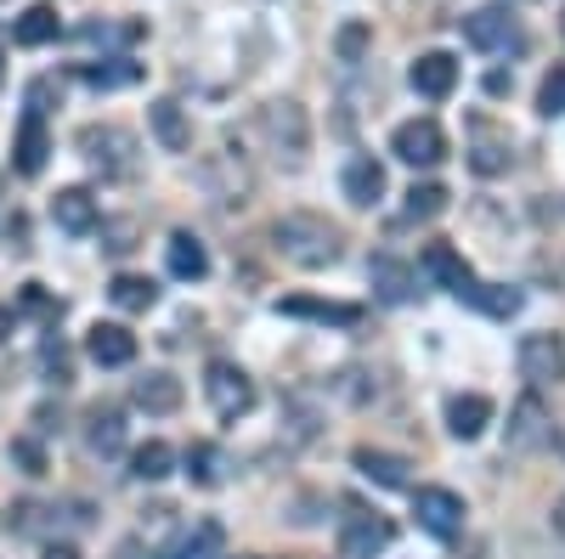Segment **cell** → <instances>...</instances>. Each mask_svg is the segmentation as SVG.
<instances>
[{
    "mask_svg": "<svg viewBox=\"0 0 565 559\" xmlns=\"http://www.w3.org/2000/svg\"><path fill=\"white\" fill-rule=\"evenodd\" d=\"M271 249L289 266H300V271H322V266H334L345 255V238H340V226L328 215L289 209V215L271 221Z\"/></svg>",
    "mask_w": 565,
    "mask_h": 559,
    "instance_id": "1",
    "label": "cell"
},
{
    "mask_svg": "<svg viewBox=\"0 0 565 559\" xmlns=\"http://www.w3.org/2000/svg\"><path fill=\"white\" fill-rule=\"evenodd\" d=\"M260 136H266V148H271V159H277L282 170H300L306 153H311V119H306V108L289 103V97L260 108Z\"/></svg>",
    "mask_w": 565,
    "mask_h": 559,
    "instance_id": "2",
    "label": "cell"
},
{
    "mask_svg": "<svg viewBox=\"0 0 565 559\" xmlns=\"http://www.w3.org/2000/svg\"><path fill=\"white\" fill-rule=\"evenodd\" d=\"M204 396H210L215 418H244L255 407V379L238 362H210L204 367Z\"/></svg>",
    "mask_w": 565,
    "mask_h": 559,
    "instance_id": "3",
    "label": "cell"
},
{
    "mask_svg": "<svg viewBox=\"0 0 565 559\" xmlns=\"http://www.w3.org/2000/svg\"><path fill=\"white\" fill-rule=\"evenodd\" d=\"M79 153H85V164L90 170H103V175H130L136 170V142H130V130H119V125H85L79 130Z\"/></svg>",
    "mask_w": 565,
    "mask_h": 559,
    "instance_id": "4",
    "label": "cell"
},
{
    "mask_svg": "<svg viewBox=\"0 0 565 559\" xmlns=\"http://www.w3.org/2000/svg\"><path fill=\"white\" fill-rule=\"evenodd\" d=\"M391 153H396L402 164H413V170H436V164L447 159V130H441L436 119H407V125H396V136H391Z\"/></svg>",
    "mask_w": 565,
    "mask_h": 559,
    "instance_id": "5",
    "label": "cell"
},
{
    "mask_svg": "<svg viewBox=\"0 0 565 559\" xmlns=\"http://www.w3.org/2000/svg\"><path fill=\"white\" fill-rule=\"evenodd\" d=\"M413 515L430 537H458L463 531V497L447 486H418L413 492Z\"/></svg>",
    "mask_w": 565,
    "mask_h": 559,
    "instance_id": "6",
    "label": "cell"
},
{
    "mask_svg": "<svg viewBox=\"0 0 565 559\" xmlns=\"http://www.w3.org/2000/svg\"><path fill=\"white\" fill-rule=\"evenodd\" d=\"M463 40L476 45V52H514L521 45V23H514L509 7H481L463 18Z\"/></svg>",
    "mask_w": 565,
    "mask_h": 559,
    "instance_id": "7",
    "label": "cell"
},
{
    "mask_svg": "<svg viewBox=\"0 0 565 559\" xmlns=\"http://www.w3.org/2000/svg\"><path fill=\"white\" fill-rule=\"evenodd\" d=\"M159 559H226V526L210 520V515L186 520V526L159 548Z\"/></svg>",
    "mask_w": 565,
    "mask_h": 559,
    "instance_id": "8",
    "label": "cell"
},
{
    "mask_svg": "<svg viewBox=\"0 0 565 559\" xmlns=\"http://www.w3.org/2000/svg\"><path fill=\"white\" fill-rule=\"evenodd\" d=\"M514 362H521V379H532V385H559L565 379V345H559V334H526L521 351H514Z\"/></svg>",
    "mask_w": 565,
    "mask_h": 559,
    "instance_id": "9",
    "label": "cell"
},
{
    "mask_svg": "<svg viewBox=\"0 0 565 559\" xmlns=\"http://www.w3.org/2000/svg\"><path fill=\"white\" fill-rule=\"evenodd\" d=\"M277 316H300V322H322V329H356L367 316L362 305H345V300H311V294H289L277 300Z\"/></svg>",
    "mask_w": 565,
    "mask_h": 559,
    "instance_id": "10",
    "label": "cell"
},
{
    "mask_svg": "<svg viewBox=\"0 0 565 559\" xmlns=\"http://www.w3.org/2000/svg\"><path fill=\"white\" fill-rule=\"evenodd\" d=\"M351 463H356V475H362V481H373V486H385V492H407V486H413V463H407L402 452H380V447H356V452H351Z\"/></svg>",
    "mask_w": 565,
    "mask_h": 559,
    "instance_id": "11",
    "label": "cell"
},
{
    "mask_svg": "<svg viewBox=\"0 0 565 559\" xmlns=\"http://www.w3.org/2000/svg\"><path fill=\"white\" fill-rule=\"evenodd\" d=\"M396 542V526L385 515H351L345 531H340V553L345 559H373V553H385Z\"/></svg>",
    "mask_w": 565,
    "mask_h": 559,
    "instance_id": "12",
    "label": "cell"
},
{
    "mask_svg": "<svg viewBox=\"0 0 565 559\" xmlns=\"http://www.w3.org/2000/svg\"><path fill=\"white\" fill-rule=\"evenodd\" d=\"M367 283H373V294H380L385 305H407L413 289H418V271H413L407 260H396V255H373Z\"/></svg>",
    "mask_w": 565,
    "mask_h": 559,
    "instance_id": "13",
    "label": "cell"
},
{
    "mask_svg": "<svg viewBox=\"0 0 565 559\" xmlns=\"http://www.w3.org/2000/svg\"><path fill=\"white\" fill-rule=\"evenodd\" d=\"M45 153H52L45 119H40V114H23V119H18V136H12V170H18V175H40V170H45Z\"/></svg>",
    "mask_w": 565,
    "mask_h": 559,
    "instance_id": "14",
    "label": "cell"
},
{
    "mask_svg": "<svg viewBox=\"0 0 565 559\" xmlns=\"http://www.w3.org/2000/svg\"><path fill=\"white\" fill-rule=\"evenodd\" d=\"M424 271L436 277V289H447V294H469V283H476V271H469V260L452 249V244H424Z\"/></svg>",
    "mask_w": 565,
    "mask_h": 559,
    "instance_id": "15",
    "label": "cell"
},
{
    "mask_svg": "<svg viewBox=\"0 0 565 559\" xmlns=\"http://www.w3.org/2000/svg\"><path fill=\"white\" fill-rule=\"evenodd\" d=\"M85 351L97 367H125V362H136V334L125 322H97V329L85 334Z\"/></svg>",
    "mask_w": 565,
    "mask_h": 559,
    "instance_id": "16",
    "label": "cell"
},
{
    "mask_svg": "<svg viewBox=\"0 0 565 559\" xmlns=\"http://www.w3.org/2000/svg\"><path fill=\"white\" fill-rule=\"evenodd\" d=\"M340 186H345V198H351L356 209H373V204L385 198V164H380V159H367V153H356V159L345 164Z\"/></svg>",
    "mask_w": 565,
    "mask_h": 559,
    "instance_id": "17",
    "label": "cell"
},
{
    "mask_svg": "<svg viewBox=\"0 0 565 559\" xmlns=\"http://www.w3.org/2000/svg\"><path fill=\"white\" fill-rule=\"evenodd\" d=\"M52 221L63 232H74V238H85V232H97L103 215H97V198L85 193V186H63V193L52 198Z\"/></svg>",
    "mask_w": 565,
    "mask_h": 559,
    "instance_id": "18",
    "label": "cell"
},
{
    "mask_svg": "<svg viewBox=\"0 0 565 559\" xmlns=\"http://www.w3.org/2000/svg\"><path fill=\"white\" fill-rule=\"evenodd\" d=\"M548 436H554V430H548V412H543V401H537V396L514 401V412H509V447H514V452H537Z\"/></svg>",
    "mask_w": 565,
    "mask_h": 559,
    "instance_id": "19",
    "label": "cell"
},
{
    "mask_svg": "<svg viewBox=\"0 0 565 559\" xmlns=\"http://www.w3.org/2000/svg\"><path fill=\"white\" fill-rule=\"evenodd\" d=\"M452 85H458V63H452L447 52H424V57L413 63V90H418V97L447 103Z\"/></svg>",
    "mask_w": 565,
    "mask_h": 559,
    "instance_id": "20",
    "label": "cell"
},
{
    "mask_svg": "<svg viewBox=\"0 0 565 559\" xmlns=\"http://www.w3.org/2000/svg\"><path fill=\"white\" fill-rule=\"evenodd\" d=\"M487 424H492V401H487V396L469 390V396H452V401H447V430H452L458 441H481Z\"/></svg>",
    "mask_w": 565,
    "mask_h": 559,
    "instance_id": "21",
    "label": "cell"
},
{
    "mask_svg": "<svg viewBox=\"0 0 565 559\" xmlns=\"http://www.w3.org/2000/svg\"><path fill=\"white\" fill-rule=\"evenodd\" d=\"M164 266H170V277H181V283H199V277L210 271V255H204V244L193 238V232H170Z\"/></svg>",
    "mask_w": 565,
    "mask_h": 559,
    "instance_id": "22",
    "label": "cell"
},
{
    "mask_svg": "<svg viewBox=\"0 0 565 559\" xmlns=\"http://www.w3.org/2000/svg\"><path fill=\"white\" fill-rule=\"evenodd\" d=\"M85 447L97 458H114L125 447V412L119 407H90L85 412Z\"/></svg>",
    "mask_w": 565,
    "mask_h": 559,
    "instance_id": "23",
    "label": "cell"
},
{
    "mask_svg": "<svg viewBox=\"0 0 565 559\" xmlns=\"http://www.w3.org/2000/svg\"><path fill=\"white\" fill-rule=\"evenodd\" d=\"M148 125H153V136H159V148L164 153H186L193 148V125H186V114H181V103H153L148 108Z\"/></svg>",
    "mask_w": 565,
    "mask_h": 559,
    "instance_id": "24",
    "label": "cell"
},
{
    "mask_svg": "<svg viewBox=\"0 0 565 559\" xmlns=\"http://www.w3.org/2000/svg\"><path fill=\"white\" fill-rule=\"evenodd\" d=\"M130 401L141 412H175L181 407V379L175 373H141V379L130 385Z\"/></svg>",
    "mask_w": 565,
    "mask_h": 559,
    "instance_id": "25",
    "label": "cell"
},
{
    "mask_svg": "<svg viewBox=\"0 0 565 559\" xmlns=\"http://www.w3.org/2000/svg\"><path fill=\"white\" fill-rule=\"evenodd\" d=\"M79 79H85L90 90H125V85H136V79H141V63H130V57L79 63Z\"/></svg>",
    "mask_w": 565,
    "mask_h": 559,
    "instance_id": "26",
    "label": "cell"
},
{
    "mask_svg": "<svg viewBox=\"0 0 565 559\" xmlns=\"http://www.w3.org/2000/svg\"><path fill=\"white\" fill-rule=\"evenodd\" d=\"M509 136H498L487 119H476V148H469V164H476L481 175H498V170H509Z\"/></svg>",
    "mask_w": 565,
    "mask_h": 559,
    "instance_id": "27",
    "label": "cell"
},
{
    "mask_svg": "<svg viewBox=\"0 0 565 559\" xmlns=\"http://www.w3.org/2000/svg\"><path fill=\"white\" fill-rule=\"evenodd\" d=\"M108 300L119 311H153L159 305V283H153V277H136V271H119L108 283Z\"/></svg>",
    "mask_w": 565,
    "mask_h": 559,
    "instance_id": "28",
    "label": "cell"
},
{
    "mask_svg": "<svg viewBox=\"0 0 565 559\" xmlns=\"http://www.w3.org/2000/svg\"><path fill=\"white\" fill-rule=\"evenodd\" d=\"M469 305H481L487 316H498V322H509L514 311L526 305V294L521 289H509V283H469V294H463Z\"/></svg>",
    "mask_w": 565,
    "mask_h": 559,
    "instance_id": "29",
    "label": "cell"
},
{
    "mask_svg": "<svg viewBox=\"0 0 565 559\" xmlns=\"http://www.w3.org/2000/svg\"><path fill=\"white\" fill-rule=\"evenodd\" d=\"M57 34H63L57 7H29V12L12 23V40H18V45H52Z\"/></svg>",
    "mask_w": 565,
    "mask_h": 559,
    "instance_id": "30",
    "label": "cell"
},
{
    "mask_svg": "<svg viewBox=\"0 0 565 559\" xmlns=\"http://www.w3.org/2000/svg\"><path fill=\"white\" fill-rule=\"evenodd\" d=\"M441 209H447V186L441 181H413L407 186V204H402L407 221H436Z\"/></svg>",
    "mask_w": 565,
    "mask_h": 559,
    "instance_id": "31",
    "label": "cell"
},
{
    "mask_svg": "<svg viewBox=\"0 0 565 559\" xmlns=\"http://www.w3.org/2000/svg\"><path fill=\"white\" fill-rule=\"evenodd\" d=\"M186 481H193V486H221V481H226L221 447H210V441H193V447H186Z\"/></svg>",
    "mask_w": 565,
    "mask_h": 559,
    "instance_id": "32",
    "label": "cell"
},
{
    "mask_svg": "<svg viewBox=\"0 0 565 559\" xmlns=\"http://www.w3.org/2000/svg\"><path fill=\"white\" fill-rule=\"evenodd\" d=\"M170 470H175V452H170L164 441L136 447V458H130V475H136V481H164Z\"/></svg>",
    "mask_w": 565,
    "mask_h": 559,
    "instance_id": "33",
    "label": "cell"
},
{
    "mask_svg": "<svg viewBox=\"0 0 565 559\" xmlns=\"http://www.w3.org/2000/svg\"><path fill=\"white\" fill-rule=\"evenodd\" d=\"M79 40L85 45H130V40H141V23H85Z\"/></svg>",
    "mask_w": 565,
    "mask_h": 559,
    "instance_id": "34",
    "label": "cell"
},
{
    "mask_svg": "<svg viewBox=\"0 0 565 559\" xmlns=\"http://www.w3.org/2000/svg\"><path fill=\"white\" fill-rule=\"evenodd\" d=\"M537 114H543V119H559V114H565V63H559L554 74H543V85H537Z\"/></svg>",
    "mask_w": 565,
    "mask_h": 559,
    "instance_id": "35",
    "label": "cell"
},
{
    "mask_svg": "<svg viewBox=\"0 0 565 559\" xmlns=\"http://www.w3.org/2000/svg\"><path fill=\"white\" fill-rule=\"evenodd\" d=\"M367 45H373V29H367V23H345V29L334 34V52H340V63H362Z\"/></svg>",
    "mask_w": 565,
    "mask_h": 559,
    "instance_id": "36",
    "label": "cell"
},
{
    "mask_svg": "<svg viewBox=\"0 0 565 559\" xmlns=\"http://www.w3.org/2000/svg\"><path fill=\"white\" fill-rule=\"evenodd\" d=\"M7 458H12V463H18V470H23V475H45V447H40V441H34V436H18V441H12V452H7Z\"/></svg>",
    "mask_w": 565,
    "mask_h": 559,
    "instance_id": "37",
    "label": "cell"
},
{
    "mask_svg": "<svg viewBox=\"0 0 565 559\" xmlns=\"http://www.w3.org/2000/svg\"><path fill=\"white\" fill-rule=\"evenodd\" d=\"M103 249L108 255H130L136 249V221H108L103 226Z\"/></svg>",
    "mask_w": 565,
    "mask_h": 559,
    "instance_id": "38",
    "label": "cell"
},
{
    "mask_svg": "<svg viewBox=\"0 0 565 559\" xmlns=\"http://www.w3.org/2000/svg\"><path fill=\"white\" fill-rule=\"evenodd\" d=\"M40 362H45V373H52L57 385H68V351H63V340H45L40 345Z\"/></svg>",
    "mask_w": 565,
    "mask_h": 559,
    "instance_id": "39",
    "label": "cell"
},
{
    "mask_svg": "<svg viewBox=\"0 0 565 559\" xmlns=\"http://www.w3.org/2000/svg\"><path fill=\"white\" fill-rule=\"evenodd\" d=\"M23 311H34V316H63V300H52L40 283H29V289H23Z\"/></svg>",
    "mask_w": 565,
    "mask_h": 559,
    "instance_id": "40",
    "label": "cell"
},
{
    "mask_svg": "<svg viewBox=\"0 0 565 559\" xmlns=\"http://www.w3.org/2000/svg\"><path fill=\"white\" fill-rule=\"evenodd\" d=\"M45 559H79L74 542H45Z\"/></svg>",
    "mask_w": 565,
    "mask_h": 559,
    "instance_id": "41",
    "label": "cell"
},
{
    "mask_svg": "<svg viewBox=\"0 0 565 559\" xmlns=\"http://www.w3.org/2000/svg\"><path fill=\"white\" fill-rule=\"evenodd\" d=\"M554 531H559V542H565V497L554 503Z\"/></svg>",
    "mask_w": 565,
    "mask_h": 559,
    "instance_id": "42",
    "label": "cell"
},
{
    "mask_svg": "<svg viewBox=\"0 0 565 559\" xmlns=\"http://www.w3.org/2000/svg\"><path fill=\"white\" fill-rule=\"evenodd\" d=\"M7 329H12V311H7V305H0V340H7Z\"/></svg>",
    "mask_w": 565,
    "mask_h": 559,
    "instance_id": "43",
    "label": "cell"
},
{
    "mask_svg": "<svg viewBox=\"0 0 565 559\" xmlns=\"http://www.w3.org/2000/svg\"><path fill=\"white\" fill-rule=\"evenodd\" d=\"M119 559H136V548H125V553H119Z\"/></svg>",
    "mask_w": 565,
    "mask_h": 559,
    "instance_id": "44",
    "label": "cell"
},
{
    "mask_svg": "<svg viewBox=\"0 0 565 559\" xmlns=\"http://www.w3.org/2000/svg\"><path fill=\"white\" fill-rule=\"evenodd\" d=\"M559 29H565V18H559Z\"/></svg>",
    "mask_w": 565,
    "mask_h": 559,
    "instance_id": "45",
    "label": "cell"
}]
</instances>
